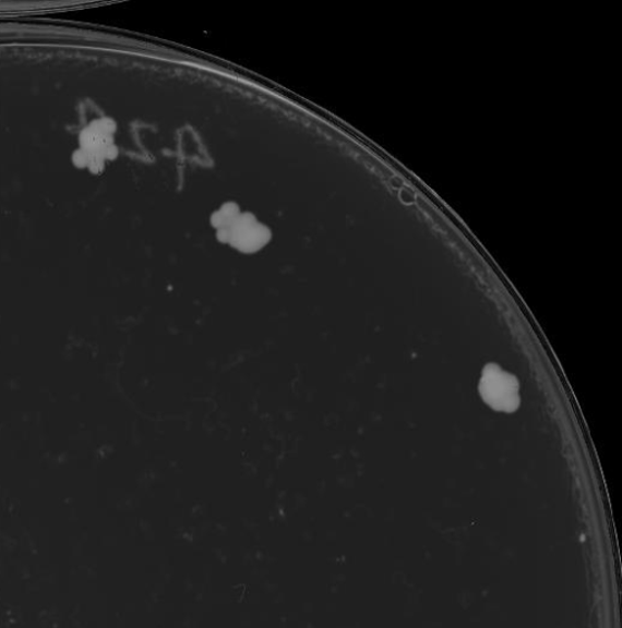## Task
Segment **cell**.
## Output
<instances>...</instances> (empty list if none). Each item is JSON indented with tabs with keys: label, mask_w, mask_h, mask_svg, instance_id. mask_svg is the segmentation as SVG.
Here are the masks:
<instances>
[{
	"label": "cell",
	"mask_w": 622,
	"mask_h": 628,
	"mask_svg": "<svg viewBox=\"0 0 622 628\" xmlns=\"http://www.w3.org/2000/svg\"><path fill=\"white\" fill-rule=\"evenodd\" d=\"M241 213L242 209L239 203L234 201L225 202L219 209L212 213L210 218L211 226L215 231L229 230Z\"/></svg>",
	"instance_id": "obj_4"
},
{
	"label": "cell",
	"mask_w": 622,
	"mask_h": 628,
	"mask_svg": "<svg viewBox=\"0 0 622 628\" xmlns=\"http://www.w3.org/2000/svg\"><path fill=\"white\" fill-rule=\"evenodd\" d=\"M227 232V244L244 254L260 252L273 240L270 226L260 221L252 212H242Z\"/></svg>",
	"instance_id": "obj_3"
},
{
	"label": "cell",
	"mask_w": 622,
	"mask_h": 628,
	"mask_svg": "<svg viewBox=\"0 0 622 628\" xmlns=\"http://www.w3.org/2000/svg\"><path fill=\"white\" fill-rule=\"evenodd\" d=\"M479 390L493 410L513 412L521 404L517 378L493 363L483 369Z\"/></svg>",
	"instance_id": "obj_2"
},
{
	"label": "cell",
	"mask_w": 622,
	"mask_h": 628,
	"mask_svg": "<svg viewBox=\"0 0 622 628\" xmlns=\"http://www.w3.org/2000/svg\"><path fill=\"white\" fill-rule=\"evenodd\" d=\"M117 122L113 118H97L84 128L79 135L81 147L73 154V164L77 169H87L94 174H101L107 161H115L120 149L115 144Z\"/></svg>",
	"instance_id": "obj_1"
}]
</instances>
